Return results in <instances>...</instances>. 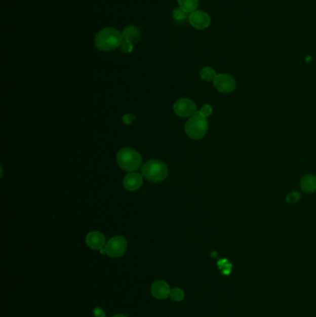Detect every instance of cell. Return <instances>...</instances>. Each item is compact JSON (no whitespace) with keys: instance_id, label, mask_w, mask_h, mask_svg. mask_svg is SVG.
Masks as SVG:
<instances>
[{"instance_id":"obj_7","label":"cell","mask_w":316,"mask_h":317,"mask_svg":"<svg viewBox=\"0 0 316 317\" xmlns=\"http://www.w3.org/2000/svg\"><path fill=\"white\" fill-rule=\"evenodd\" d=\"M215 88L221 93H231L235 88V81L234 78L227 73L217 74L213 80Z\"/></svg>"},{"instance_id":"obj_6","label":"cell","mask_w":316,"mask_h":317,"mask_svg":"<svg viewBox=\"0 0 316 317\" xmlns=\"http://www.w3.org/2000/svg\"><path fill=\"white\" fill-rule=\"evenodd\" d=\"M188 22L191 26L196 30H205L211 24V17L207 12L196 10L189 14Z\"/></svg>"},{"instance_id":"obj_13","label":"cell","mask_w":316,"mask_h":317,"mask_svg":"<svg viewBox=\"0 0 316 317\" xmlns=\"http://www.w3.org/2000/svg\"><path fill=\"white\" fill-rule=\"evenodd\" d=\"M300 186L303 191L312 193L316 190V176L307 175L300 181Z\"/></svg>"},{"instance_id":"obj_19","label":"cell","mask_w":316,"mask_h":317,"mask_svg":"<svg viewBox=\"0 0 316 317\" xmlns=\"http://www.w3.org/2000/svg\"><path fill=\"white\" fill-rule=\"evenodd\" d=\"M300 199V194L299 192L293 191L291 193H289L287 197V202L292 204V203H296L297 202H299Z\"/></svg>"},{"instance_id":"obj_1","label":"cell","mask_w":316,"mask_h":317,"mask_svg":"<svg viewBox=\"0 0 316 317\" xmlns=\"http://www.w3.org/2000/svg\"><path fill=\"white\" fill-rule=\"evenodd\" d=\"M123 35L116 28L106 27L101 29L95 37L96 48L104 52H109L120 48Z\"/></svg>"},{"instance_id":"obj_2","label":"cell","mask_w":316,"mask_h":317,"mask_svg":"<svg viewBox=\"0 0 316 317\" xmlns=\"http://www.w3.org/2000/svg\"><path fill=\"white\" fill-rule=\"evenodd\" d=\"M141 172L142 175L147 180L154 183L164 181L168 176V168L166 164L159 160L148 161L142 166Z\"/></svg>"},{"instance_id":"obj_17","label":"cell","mask_w":316,"mask_h":317,"mask_svg":"<svg viewBox=\"0 0 316 317\" xmlns=\"http://www.w3.org/2000/svg\"><path fill=\"white\" fill-rule=\"evenodd\" d=\"M170 297L173 301H181L184 300V297H185V293L183 290L178 289V288H175L173 290H171L170 292Z\"/></svg>"},{"instance_id":"obj_14","label":"cell","mask_w":316,"mask_h":317,"mask_svg":"<svg viewBox=\"0 0 316 317\" xmlns=\"http://www.w3.org/2000/svg\"><path fill=\"white\" fill-rule=\"evenodd\" d=\"M177 3L181 9L188 12L189 14L191 12L196 11L199 7V0H177Z\"/></svg>"},{"instance_id":"obj_21","label":"cell","mask_w":316,"mask_h":317,"mask_svg":"<svg viewBox=\"0 0 316 317\" xmlns=\"http://www.w3.org/2000/svg\"><path fill=\"white\" fill-rule=\"evenodd\" d=\"M200 111L202 112V114L204 115L207 118L210 115L212 114L213 109H212V107L210 105H204Z\"/></svg>"},{"instance_id":"obj_10","label":"cell","mask_w":316,"mask_h":317,"mask_svg":"<svg viewBox=\"0 0 316 317\" xmlns=\"http://www.w3.org/2000/svg\"><path fill=\"white\" fill-rule=\"evenodd\" d=\"M142 183H143V177L138 173L132 172L124 178V186L129 191L137 190L142 186Z\"/></svg>"},{"instance_id":"obj_18","label":"cell","mask_w":316,"mask_h":317,"mask_svg":"<svg viewBox=\"0 0 316 317\" xmlns=\"http://www.w3.org/2000/svg\"><path fill=\"white\" fill-rule=\"evenodd\" d=\"M120 50H122L124 53L129 54V53H131L133 50H134V44H133L132 42H130V41L123 38V41H122V43H121L120 45Z\"/></svg>"},{"instance_id":"obj_23","label":"cell","mask_w":316,"mask_h":317,"mask_svg":"<svg viewBox=\"0 0 316 317\" xmlns=\"http://www.w3.org/2000/svg\"><path fill=\"white\" fill-rule=\"evenodd\" d=\"M113 317H127V316H126V315H125V314H116V315H114V316Z\"/></svg>"},{"instance_id":"obj_9","label":"cell","mask_w":316,"mask_h":317,"mask_svg":"<svg viewBox=\"0 0 316 317\" xmlns=\"http://www.w3.org/2000/svg\"><path fill=\"white\" fill-rule=\"evenodd\" d=\"M170 292H171V289H170L169 285L163 280L156 281L151 286V294L153 297H155L159 300H164L168 298L170 296Z\"/></svg>"},{"instance_id":"obj_5","label":"cell","mask_w":316,"mask_h":317,"mask_svg":"<svg viewBox=\"0 0 316 317\" xmlns=\"http://www.w3.org/2000/svg\"><path fill=\"white\" fill-rule=\"evenodd\" d=\"M127 241L122 235H116L110 239L104 248L105 253L109 257L117 258L122 256L126 251Z\"/></svg>"},{"instance_id":"obj_11","label":"cell","mask_w":316,"mask_h":317,"mask_svg":"<svg viewBox=\"0 0 316 317\" xmlns=\"http://www.w3.org/2000/svg\"><path fill=\"white\" fill-rule=\"evenodd\" d=\"M86 241L92 250H102L105 245V236L100 232L93 231L87 235Z\"/></svg>"},{"instance_id":"obj_16","label":"cell","mask_w":316,"mask_h":317,"mask_svg":"<svg viewBox=\"0 0 316 317\" xmlns=\"http://www.w3.org/2000/svg\"><path fill=\"white\" fill-rule=\"evenodd\" d=\"M172 16L175 19V21L182 22V21H185L186 19H188L189 13L184 11L183 9H181L180 7H178V8H176L173 11Z\"/></svg>"},{"instance_id":"obj_20","label":"cell","mask_w":316,"mask_h":317,"mask_svg":"<svg viewBox=\"0 0 316 317\" xmlns=\"http://www.w3.org/2000/svg\"><path fill=\"white\" fill-rule=\"evenodd\" d=\"M218 265L221 268V270L223 271L224 274H229L230 271H231V264L228 263L227 261L223 260V261H221L220 263H218Z\"/></svg>"},{"instance_id":"obj_3","label":"cell","mask_w":316,"mask_h":317,"mask_svg":"<svg viewBox=\"0 0 316 317\" xmlns=\"http://www.w3.org/2000/svg\"><path fill=\"white\" fill-rule=\"evenodd\" d=\"M207 118L201 111L192 115L185 124V133L192 139H201L207 134Z\"/></svg>"},{"instance_id":"obj_22","label":"cell","mask_w":316,"mask_h":317,"mask_svg":"<svg viewBox=\"0 0 316 317\" xmlns=\"http://www.w3.org/2000/svg\"><path fill=\"white\" fill-rule=\"evenodd\" d=\"M94 314H95V316L96 317L106 316V314H105L103 310L100 309V308H96V309L94 310Z\"/></svg>"},{"instance_id":"obj_15","label":"cell","mask_w":316,"mask_h":317,"mask_svg":"<svg viewBox=\"0 0 316 317\" xmlns=\"http://www.w3.org/2000/svg\"><path fill=\"white\" fill-rule=\"evenodd\" d=\"M216 75H217L216 72L211 67H204L201 71V77H202L203 80H205L207 82L213 81L215 79Z\"/></svg>"},{"instance_id":"obj_4","label":"cell","mask_w":316,"mask_h":317,"mask_svg":"<svg viewBox=\"0 0 316 317\" xmlns=\"http://www.w3.org/2000/svg\"><path fill=\"white\" fill-rule=\"evenodd\" d=\"M117 163L126 172H134L140 167L141 155L132 148H122L117 154Z\"/></svg>"},{"instance_id":"obj_8","label":"cell","mask_w":316,"mask_h":317,"mask_svg":"<svg viewBox=\"0 0 316 317\" xmlns=\"http://www.w3.org/2000/svg\"><path fill=\"white\" fill-rule=\"evenodd\" d=\"M175 114L182 118L191 117L196 112V106L192 100L188 99H181L174 105Z\"/></svg>"},{"instance_id":"obj_12","label":"cell","mask_w":316,"mask_h":317,"mask_svg":"<svg viewBox=\"0 0 316 317\" xmlns=\"http://www.w3.org/2000/svg\"><path fill=\"white\" fill-rule=\"evenodd\" d=\"M122 35H123V38L130 41L133 44L138 42L141 38V33L139 29L134 25H129L125 28L124 31L122 32Z\"/></svg>"}]
</instances>
